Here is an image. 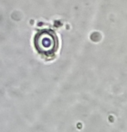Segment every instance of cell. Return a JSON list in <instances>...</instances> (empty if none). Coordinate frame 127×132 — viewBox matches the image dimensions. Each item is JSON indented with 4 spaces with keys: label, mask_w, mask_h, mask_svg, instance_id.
<instances>
[{
    "label": "cell",
    "mask_w": 127,
    "mask_h": 132,
    "mask_svg": "<svg viewBox=\"0 0 127 132\" xmlns=\"http://www.w3.org/2000/svg\"><path fill=\"white\" fill-rule=\"evenodd\" d=\"M36 46L39 52H54L57 46L55 36H52L50 32H42L41 36L37 37Z\"/></svg>",
    "instance_id": "1"
}]
</instances>
